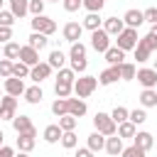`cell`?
<instances>
[{
  "instance_id": "28",
  "label": "cell",
  "mask_w": 157,
  "mask_h": 157,
  "mask_svg": "<svg viewBox=\"0 0 157 157\" xmlns=\"http://www.w3.org/2000/svg\"><path fill=\"white\" fill-rule=\"evenodd\" d=\"M71 91H74V83H69V81H59V78H56V83H54V93H56V98H69Z\"/></svg>"
},
{
  "instance_id": "34",
  "label": "cell",
  "mask_w": 157,
  "mask_h": 157,
  "mask_svg": "<svg viewBox=\"0 0 157 157\" xmlns=\"http://www.w3.org/2000/svg\"><path fill=\"white\" fill-rule=\"evenodd\" d=\"M128 120H130L132 125H142V123L147 120V113H145V108H135V110H130V113H128Z\"/></svg>"
},
{
  "instance_id": "5",
  "label": "cell",
  "mask_w": 157,
  "mask_h": 157,
  "mask_svg": "<svg viewBox=\"0 0 157 157\" xmlns=\"http://www.w3.org/2000/svg\"><path fill=\"white\" fill-rule=\"evenodd\" d=\"M91 47H93L96 52H101V54H103V52L110 47V34H108L103 27L93 29V32H91Z\"/></svg>"
},
{
  "instance_id": "22",
  "label": "cell",
  "mask_w": 157,
  "mask_h": 157,
  "mask_svg": "<svg viewBox=\"0 0 157 157\" xmlns=\"http://www.w3.org/2000/svg\"><path fill=\"white\" fill-rule=\"evenodd\" d=\"M140 105H142V108H155V105H157V91H155V88H142V93H140Z\"/></svg>"
},
{
  "instance_id": "12",
  "label": "cell",
  "mask_w": 157,
  "mask_h": 157,
  "mask_svg": "<svg viewBox=\"0 0 157 157\" xmlns=\"http://www.w3.org/2000/svg\"><path fill=\"white\" fill-rule=\"evenodd\" d=\"M17 59L22 64H27V66H34V64H39V52L32 49L29 44H25V47H20V56Z\"/></svg>"
},
{
  "instance_id": "30",
  "label": "cell",
  "mask_w": 157,
  "mask_h": 157,
  "mask_svg": "<svg viewBox=\"0 0 157 157\" xmlns=\"http://www.w3.org/2000/svg\"><path fill=\"white\" fill-rule=\"evenodd\" d=\"M64 61H66L64 52H61V49H54V52L49 54V61H47V64H49L52 69H56V71H59V69H64Z\"/></svg>"
},
{
  "instance_id": "4",
  "label": "cell",
  "mask_w": 157,
  "mask_h": 157,
  "mask_svg": "<svg viewBox=\"0 0 157 157\" xmlns=\"http://www.w3.org/2000/svg\"><path fill=\"white\" fill-rule=\"evenodd\" d=\"M135 44H137V29L125 27V29L118 34V44H115V47H120L123 52H130V49H135Z\"/></svg>"
},
{
  "instance_id": "10",
  "label": "cell",
  "mask_w": 157,
  "mask_h": 157,
  "mask_svg": "<svg viewBox=\"0 0 157 157\" xmlns=\"http://www.w3.org/2000/svg\"><path fill=\"white\" fill-rule=\"evenodd\" d=\"M135 78L142 83V88H155L157 86V71L155 69H137Z\"/></svg>"
},
{
  "instance_id": "1",
  "label": "cell",
  "mask_w": 157,
  "mask_h": 157,
  "mask_svg": "<svg viewBox=\"0 0 157 157\" xmlns=\"http://www.w3.org/2000/svg\"><path fill=\"white\" fill-rule=\"evenodd\" d=\"M96 88H98V78H96V76H78V78L74 81V93H76L78 98H88Z\"/></svg>"
},
{
  "instance_id": "50",
  "label": "cell",
  "mask_w": 157,
  "mask_h": 157,
  "mask_svg": "<svg viewBox=\"0 0 157 157\" xmlns=\"http://www.w3.org/2000/svg\"><path fill=\"white\" fill-rule=\"evenodd\" d=\"M142 17H145V22H157V7H147L145 12H142Z\"/></svg>"
},
{
  "instance_id": "21",
  "label": "cell",
  "mask_w": 157,
  "mask_h": 157,
  "mask_svg": "<svg viewBox=\"0 0 157 157\" xmlns=\"http://www.w3.org/2000/svg\"><path fill=\"white\" fill-rule=\"evenodd\" d=\"M132 145H137V147H142L145 152L155 145V137L150 135V132H145V130H140V132H135V137H132Z\"/></svg>"
},
{
  "instance_id": "16",
  "label": "cell",
  "mask_w": 157,
  "mask_h": 157,
  "mask_svg": "<svg viewBox=\"0 0 157 157\" xmlns=\"http://www.w3.org/2000/svg\"><path fill=\"white\" fill-rule=\"evenodd\" d=\"M103 56H105V61H108L110 66H118V64H123V59H125V52H123L120 47H108V49L103 52Z\"/></svg>"
},
{
  "instance_id": "2",
  "label": "cell",
  "mask_w": 157,
  "mask_h": 157,
  "mask_svg": "<svg viewBox=\"0 0 157 157\" xmlns=\"http://www.w3.org/2000/svg\"><path fill=\"white\" fill-rule=\"evenodd\" d=\"M93 128L101 132V135H115V130H118V125L113 123V118H110V113H96L93 115Z\"/></svg>"
},
{
  "instance_id": "47",
  "label": "cell",
  "mask_w": 157,
  "mask_h": 157,
  "mask_svg": "<svg viewBox=\"0 0 157 157\" xmlns=\"http://www.w3.org/2000/svg\"><path fill=\"white\" fill-rule=\"evenodd\" d=\"M137 42H140V44H145V47H147L150 52H155V49H157V39H155V37H152L150 32H147V34H145L142 39H137Z\"/></svg>"
},
{
  "instance_id": "56",
  "label": "cell",
  "mask_w": 157,
  "mask_h": 157,
  "mask_svg": "<svg viewBox=\"0 0 157 157\" xmlns=\"http://www.w3.org/2000/svg\"><path fill=\"white\" fill-rule=\"evenodd\" d=\"M2 137H5V135H2V130H0V145H2Z\"/></svg>"
},
{
  "instance_id": "7",
  "label": "cell",
  "mask_w": 157,
  "mask_h": 157,
  "mask_svg": "<svg viewBox=\"0 0 157 157\" xmlns=\"http://www.w3.org/2000/svg\"><path fill=\"white\" fill-rule=\"evenodd\" d=\"M49 76H52V66H49L47 61H39V64L29 66V78H32L34 83H42V81L49 78Z\"/></svg>"
},
{
  "instance_id": "37",
  "label": "cell",
  "mask_w": 157,
  "mask_h": 157,
  "mask_svg": "<svg viewBox=\"0 0 157 157\" xmlns=\"http://www.w3.org/2000/svg\"><path fill=\"white\" fill-rule=\"evenodd\" d=\"M12 76H17V78H29V66L22 64V61H15V64H12Z\"/></svg>"
},
{
  "instance_id": "48",
  "label": "cell",
  "mask_w": 157,
  "mask_h": 157,
  "mask_svg": "<svg viewBox=\"0 0 157 157\" xmlns=\"http://www.w3.org/2000/svg\"><path fill=\"white\" fill-rule=\"evenodd\" d=\"M29 12L32 15H42L44 12V0H29Z\"/></svg>"
},
{
  "instance_id": "44",
  "label": "cell",
  "mask_w": 157,
  "mask_h": 157,
  "mask_svg": "<svg viewBox=\"0 0 157 157\" xmlns=\"http://www.w3.org/2000/svg\"><path fill=\"white\" fill-rule=\"evenodd\" d=\"M15 20H17V17H15L10 10H0V25H2V27H12Z\"/></svg>"
},
{
  "instance_id": "35",
  "label": "cell",
  "mask_w": 157,
  "mask_h": 157,
  "mask_svg": "<svg viewBox=\"0 0 157 157\" xmlns=\"http://www.w3.org/2000/svg\"><path fill=\"white\" fill-rule=\"evenodd\" d=\"M52 113H54L56 118H61V115H66V113H69V105H66V98H56V101L52 103Z\"/></svg>"
},
{
  "instance_id": "62",
  "label": "cell",
  "mask_w": 157,
  "mask_h": 157,
  "mask_svg": "<svg viewBox=\"0 0 157 157\" xmlns=\"http://www.w3.org/2000/svg\"><path fill=\"white\" fill-rule=\"evenodd\" d=\"M155 91H157V86H155Z\"/></svg>"
},
{
  "instance_id": "49",
  "label": "cell",
  "mask_w": 157,
  "mask_h": 157,
  "mask_svg": "<svg viewBox=\"0 0 157 157\" xmlns=\"http://www.w3.org/2000/svg\"><path fill=\"white\" fill-rule=\"evenodd\" d=\"M61 2H64V10H66V12H76L78 7H83L81 0H61Z\"/></svg>"
},
{
  "instance_id": "17",
  "label": "cell",
  "mask_w": 157,
  "mask_h": 157,
  "mask_svg": "<svg viewBox=\"0 0 157 157\" xmlns=\"http://www.w3.org/2000/svg\"><path fill=\"white\" fill-rule=\"evenodd\" d=\"M118 78H120V69H118V66H108L105 71H101L98 83H101V86H110V83H115Z\"/></svg>"
},
{
  "instance_id": "26",
  "label": "cell",
  "mask_w": 157,
  "mask_h": 157,
  "mask_svg": "<svg viewBox=\"0 0 157 157\" xmlns=\"http://www.w3.org/2000/svg\"><path fill=\"white\" fill-rule=\"evenodd\" d=\"M22 96H25V101H27V103H32V105H37V103L44 98V93H42V88H39V86H29V88H25V93H22Z\"/></svg>"
},
{
  "instance_id": "59",
  "label": "cell",
  "mask_w": 157,
  "mask_h": 157,
  "mask_svg": "<svg viewBox=\"0 0 157 157\" xmlns=\"http://www.w3.org/2000/svg\"><path fill=\"white\" fill-rule=\"evenodd\" d=\"M0 98H2V88H0Z\"/></svg>"
},
{
  "instance_id": "57",
  "label": "cell",
  "mask_w": 157,
  "mask_h": 157,
  "mask_svg": "<svg viewBox=\"0 0 157 157\" xmlns=\"http://www.w3.org/2000/svg\"><path fill=\"white\" fill-rule=\"evenodd\" d=\"M155 71H157V59H155Z\"/></svg>"
},
{
  "instance_id": "27",
  "label": "cell",
  "mask_w": 157,
  "mask_h": 157,
  "mask_svg": "<svg viewBox=\"0 0 157 157\" xmlns=\"http://www.w3.org/2000/svg\"><path fill=\"white\" fill-rule=\"evenodd\" d=\"M47 42H49V39H47V34H42V32H32V34H29V39H27V44H29L32 49H37V52H39V49H44V47H47Z\"/></svg>"
},
{
  "instance_id": "6",
  "label": "cell",
  "mask_w": 157,
  "mask_h": 157,
  "mask_svg": "<svg viewBox=\"0 0 157 157\" xmlns=\"http://www.w3.org/2000/svg\"><path fill=\"white\" fill-rule=\"evenodd\" d=\"M15 110H17V98L10 96V93H5L0 98V120H12Z\"/></svg>"
},
{
  "instance_id": "11",
  "label": "cell",
  "mask_w": 157,
  "mask_h": 157,
  "mask_svg": "<svg viewBox=\"0 0 157 157\" xmlns=\"http://www.w3.org/2000/svg\"><path fill=\"white\" fill-rule=\"evenodd\" d=\"M2 88H5V93H10V96H22L25 93V81L22 78H17V76H10V78H5V83H2Z\"/></svg>"
},
{
  "instance_id": "33",
  "label": "cell",
  "mask_w": 157,
  "mask_h": 157,
  "mask_svg": "<svg viewBox=\"0 0 157 157\" xmlns=\"http://www.w3.org/2000/svg\"><path fill=\"white\" fill-rule=\"evenodd\" d=\"M128 113H130L128 108H123V105H115V108L110 110V118H113V123H115V125H120V123H125V120H128Z\"/></svg>"
},
{
  "instance_id": "19",
  "label": "cell",
  "mask_w": 157,
  "mask_h": 157,
  "mask_svg": "<svg viewBox=\"0 0 157 157\" xmlns=\"http://www.w3.org/2000/svg\"><path fill=\"white\" fill-rule=\"evenodd\" d=\"M108 155H113V157H118L120 152H123V137H118V135H108L105 137V147H103Z\"/></svg>"
},
{
  "instance_id": "20",
  "label": "cell",
  "mask_w": 157,
  "mask_h": 157,
  "mask_svg": "<svg viewBox=\"0 0 157 157\" xmlns=\"http://www.w3.org/2000/svg\"><path fill=\"white\" fill-rule=\"evenodd\" d=\"M61 128H59V123H54V125H47L44 128V132H42V137H44V142H49V145H54V142H59L61 140Z\"/></svg>"
},
{
  "instance_id": "25",
  "label": "cell",
  "mask_w": 157,
  "mask_h": 157,
  "mask_svg": "<svg viewBox=\"0 0 157 157\" xmlns=\"http://www.w3.org/2000/svg\"><path fill=\"white\" fill-rule=\"evenodd\" d=\"M83 29H88V32H93V29H98L101 25H103V20H101V15L98 12H88L86 17H83Z\"/></svg>"
},
{
  "instance_id": "3",
  "label": "cell",
  "mask_w": 157,
  "mask_h": 157,
  "mask_svg": "<svg viewBox=\"0 0 157 157\" xmlns=\"http://www.w3.org/2000/svg\"><path fill=\"white\" fill-rule=\"evenodd\" d=\"M32 29H34V32H42V34L49 37V34L56 32V22L42 12V15H34V17H32Z\"/></svg>"
},
{
  "instance_id": "51",
  "label": "cell",
  "mask_w": 157,
  "mask_h": 157,
  "mask_svg": "<svg viewBox=\"0 0 157 157\" xmlns=\"http://www.w3.org/2000/svg\"><path fill=\"white\" fill-rule=\"evenodd\" d=\"M10 39H12V27H2V25H0V42L7 44Z\"/></svg>"
},
{
  "instance_id": "38",
  "label": "cell",
  "mask_w": 157,
  "mask_h": 157,
  "mask_svg": "<svg viewBox=\"0 0 157 157\" xmlns=\"http://www.w3.org/2000/svg\"><path fill=\"white\" fill-rule=\"evenodd\" d=\"M76 123H78V118H74L71 113H66V115H61V118H59V128H61V130H74V128H76Z\"/></svg>"
},
{
  "instance_id": "60",
  "label": "cell",
  "mask_w": 157,
  "mask_h": 157,
  "mask_svg": "<svg viewBox=\"0 0 157 157\" xmlns=\"http://www.w3.org/2000/svg\"><path fill=\"white\" fill-rule=\"evenodd\" d=\"M155 145H157V140H155Z\"/></svg>"
},
{
  "instance_id": "54",
  "label": "cell",
  "mask_w": 157,
  "mask_h": 157,
  "mask_svg": "<svg viewBox=\"0 0 157 157\" xmlns=\"http://www.w3.org/2000/svg\"><path fill=\"white\" fill-rule=\"evenodd\" d=\"M150 34H152V37H155V39H157V22H155V25H152V29H150Z\"/></svg>"
},
{
  "instance_id": "41",
  "label": "cell",
  "mask_w": 157,
  "mask_h": 157,
  "mask_svg": "<svg viewBox=\"0 0 157 157\" xmlns=\"http://www.w3.org/2000/svg\"><path fill=\"white\" fill-rule=\"evenodd\" d=\"M20 56V44L17 42H7L5 44V59H17Z\"/></svg>"
},
{
  "instance_id": "52",
  "label": "cell",
  "mask_w": 157,
  "mask_h": 157,
  "mask_svg": "<svg viewBox=\"0 0 157 157\" xmlns=\"http://www.w3.org/2000/svg\"><path fill=\"white\" fill-rule=\"evenodd\" d=\"M0 157H15V150L7 145H0Z\"/></svg>"
},
{
  "instance_id": "8",
  "label": "cell",
  "mask_w": 157,
  "mask_h": 157,
  "mask_svg": "<svg viewBox=\"0 0 157 157\" xmlns=\"http://www.w3.org/2000/svg\"><path fill=\"white\" fill-rule=\"evenodd\" d=\"M61 34H64V39L66 42H78L81 39V34H83V25L81 22H66L64 25V29H61Z\"/></svg>"
},
{
  "instance_id": "36",
  "label": "cell",
  "mask_w": 157,
  "mask_h": 157,
  "mask_svg": "<svg viewBox=\"0 0 157 157\" xmlns=\"http://www.w3.org/2000/svg\"><path fill=\"white\" fill-rule=\"evenodd\" d=\"M69 59H86V44L74 42L71 44V52H69Z\"/></svg>"
},
{
  "instance_id": "42",
  "label": "cell",
  "mask_w": 157,
  "mask_h": 157,
  "mask_svg": "<svg viewBox=\"0 0 157 157\" xmlns=\"http://www.w3.org/2000/svg\"><path fill=\"white\" fill-rule=\"evenodd\" d=\"M12 76V59H0V78Z\"/></svg>"
},
{
  "instance_id": "53",
  "label": "cell",
  "mask_w": 157,
  "mask_h": 157,
  "mask_svg": "<svg viewBox=\"0 0 157 157\" xmlns=\"http://www.w3.org/2000/svg\"><path fill=\"white\" fill-rule=\"evenodd\" d=\"M74 157H93V150H88V147H78Z\"/></svg>"
},
{
  "instance_id": "9",
  "label": "cell",
  "mask_w": 157,
  "mask_h": 157,
  "mask_svg": "<svg viewBox=\"0 0 157 157\" xmlns=\"http://www.w3.org/2000/svg\"><path fill=\"white\" fill-rule=\"evenodd\" d=\"M12 128H15V132H34L37 135V128H34L29 115H15L12 118Z\"/></svg>"
},
{
  "instance_id": "14",
  "label": "cell",
  "mask_w": 157,
  "mask_h": 157,
  "mask_svg": "<svg viewBox=\"0 0 157 157\" xmlns=\"http://www.w3.org/2000/svg\"><path fill=\"white\" fill-rule=\"evenodd\" d=\"M103 29H105L110 37H118V34L125 29V22L118 20V17H105V20H103Z\"/></svg>"
},
{
  "instance_id": "15",
  "label": "cell",
  "mask_w": 157,
  "mask_h": 157,
  "mask_svg": "<svg viewBox=\"0 0 157 157\" xmlns=\"http://www.w3.org/2000/svg\"><path fill=\"white\" fill-rule=\"evenodd\" d=\"M123 22H125V27H132V29H137V27L145 22V17H142V10H128V12L123 15Z\"/></svg>"
},
{
  "instance_id": "39",
  "label": "cell",
  "mask_w": 157,
  "mask_h": 157,
  "mask_svg": "<svg viewBox=\"0 0 157 157\" xmlns=\"http://www.w3.org/2000/svg\"><path fill=\"white\" fill-rule=\"evenodd\" d=\"M147 152L142 150V147H137V145H130V147H123V152H120V157H145Z\"/></svg>"
},
{
  "instance_id": "55",
  "label": "cell",
  "mask_w": 157,
  "mask_h": 157,
  "mask_svg": "<svg viewBox=\"0 0 157 157\" xmlns=\"http://www.w3.org/2000/svg\"><path fill=\"white\" fill-rule=\"evenodd\" d=\"M15 157H29V152H20V155H15Z\"/></svg>"
},
{
  "instance_id": "58",
  "label": "cell",
  "mask_w": 157,
  "mask_h": 157,
  "mask_svg": "<svg viewBox=\"0 0 157 157\" xmlns=\"http://www.w3.org/2000/svg\"><path fill=\"white\" fill-rule=\"evenodd\" d=\"M0 10H2V0H0Z\"/></svg>"
},
{
  "instance_id": "43",
  "label": "cell",
  "mask_w": 157,
  "mask_h": 157,
  "mask_svg": "<svg viewBox=\"0 0 157 157\" xmlns=\"http://www.w3.org/2000/svg\"><path fill=\"white\" fill-rule=\"evenodd\" d=\"M135 59H137V61H147V59H150V49H147L145 44H140V42L135 44Z\"/></svg>"
},
{
  "instance_id": "40",
  "label": "cell",
  "mask_w": 157,
  "mask_h": 157,
  "mask_svg": "<svg viewBox=\"0 0 157 157\" xmlns=\"http://www.w3.org/2000/svg\"><path fill=\"white\" fill-rule=\"evenodd\" d=\"M81 5H83L88 12H101L103 5H105V0H81Z\"/></svg>"
},
{
  "instance_id": "45",
  "label": "cell",
  "mask_w": 157,
  "mask_h": 157,
  "mask_svg": "<svg viewBox=\"0 0 157 157\" xmlns=\"http://www.w3.org/2000/svg\"><path fill=\"white\" fill-rule=\"evenodd\" d=\"M69 61H71V71H74V74H83L86 66H88L86 59H69Z\"/></svg>"
},
{
  "instance_id": "61",
  "label": "cell",
  "mask_w": 157,
  "mask_h": 157,
  "mask_svg": "<svg viewBox=\"0 0 157 157\" xmlns=\"http://www.w3.org/2000/svg\"><path fill=\"white\" fill-rule=\"evenodd\" d=\"M44 2H47V0H44ZM56 2H59V0H56Z\"/></svg>"
},
{
  "instance_id": "23",
  "label": "cell",
  "mask_w": 157,
  "mask_h": 157,
  "mask_svg": "<svg viewBox=\"0 0 157 157\" xmlns=\"http://www.w3.org/2000/svg\"><path fill=\"white\" fill-rule=\"evenodd\" d=\"M105 147V135H101L98 130H93L91 135H88V150H93V152H101Z\"/></svg>"
},
{
  "instance_id": "32",
  "label": "cell",
  "mask_w": 157,
  "mask_h": 157,
  "mask_svg": "<svg viewBox=\"0 0 157 157\" xmlns=\"http://www.w3.org/2000/svg\"><path fill=\"white\" fill-rule=\"evenodd\" d=\"M59 142H61V145H64L66 150H74V147L78 145V137H76V132H74V130H64V132H61V140H59Z\"/></svg>"
},
{
  "instance_id": "29",
  "label": "cell",
  "mask_w": 157,
  "mask_h": 157,
  "mask_svg": "<svg viewBox=\"0 0 157 157\" xmlns=\"http://www.w3.org/2000/svg\"><path fill=\"white\" fill-rule=\"evenodd\" d=\"M135 132H137V125H132L130 120L120 123V125H118V130H115V135H118V137H123V140H125V137H135Z\"/></svg>"
},
{
  "instance_id": "46",
  "label": "cell",
  "mask_w": 157,
  "mask_h": 157,
  "mask_svg": "<svg viewBox=\"0 0 157 157\" xmlns=\"http://www.w3.org/2000/svg\"><path fill=\"white\" fill-rule=\"evenodd\" d=\"M56 78H59V81H69V83H74V81H76V74H74L71 69H66V66H64V69H59Z\"/></svg>"
},
{
  "instance_id": "18",
  "label": "cell",
  "mask_w": 157,
  "mask_h": 157,
  "mask_svg": "<svg viewBox=\"0 0 157 157\" xmlns=\"http://www.w3.org/2000/svg\"><path fill=\"white\" fill-rule=\"evenodd\" d=\"M66 105H69V113L74 115V118H81V115H86V101L83 98H66Z\"/></svg>"
},
{
  "instance_id": "13",
  "label": "cell",
  "mask_w": 157,
  "mask_h": 157,
  "mask_svg": "<svg viewBox=\"0 0 157 157\" xmlns=\"http://www.w3.org/2000/svg\"><path fill=\"white\" fill-rule=\"evenodd\" d=\"M34 137H37L34 132H17V150L20 152H32L34 142H37Z\"/></svg>"
},
{
  "instance_id": "24",
  "label": "cell",
  "mask_w": 157,
  "mask_h": 157,
  "mask_svg": "<svg viewBox=\"0 0 157 157\" xmlns=\"http://www.w3.org/2000/svg\"><path fill=\"white\" fill-rule=\"evenodd\" d=\"M10 12L15 17H25L29 12V0H10Z\"/></svg>"
},
{
  "instance_id": "31",
  "label": "cell",
  "mask_w": 157,
  "mask_h": 157,
  "mask_svg": "<svg viewBox=\"0 0 157 157\" xmlns=\"http://www.w3.org/2000/svg\"><path fill=\"white\" fill-rule=\"evenodd\" d=\"M118 69H120V78H123V81H132V78H135V74H137L135 64H130V61L118 64Z\"/></svg>"
}]
</instances>
